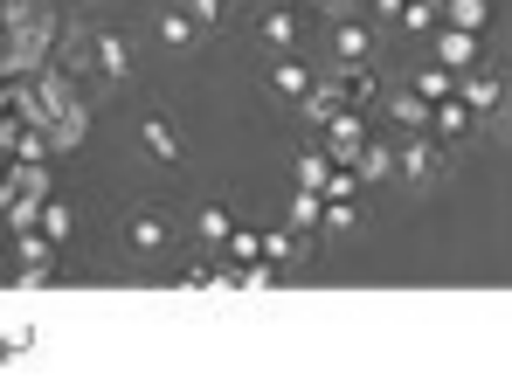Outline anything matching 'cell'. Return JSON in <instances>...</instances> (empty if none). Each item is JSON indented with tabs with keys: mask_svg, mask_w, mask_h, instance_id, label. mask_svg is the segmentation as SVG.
I'll list each match as a JSON object with an SVG mask.
<instances>
[{
	"mask_svg": "<svg viewBox=\"0 0 512 387\" xmlns=\"http://www.w3.org/2000/svg\"><path fill=\"white\" fill-rule=\"evenodd\" d=\"M250 35H256V49H263V56H298V42H305V21H298V7H263Z\"/></svg>",
	"mask_w": 512,
	"mask_h": 387,
	"instance_id": "obj_5",
	"label": "cell"
},
{
	"mask_svg": "<svg viewBox=\"0 0 512 387\" xmlns=\"http://www.w3.org/2000/svg\"><path fill=\"white\" fill-rule=\"evenodd\" d=\"M194 242H201V249H222V242H229V208L208 201V208L194 215Z\"/></svg>",
	"mask_w": 512,
	"mask_h": 387,
	"instance_id": "obj_14",
	"label": "cell"
},
{
	"mask_svg": "<svg viewBox=\"0 0 512 387\" xmlns=\"http://www.w3.org/2000/svg\"><path fill=\"white\" fill-rule=\"evenodd\" d=\"M97 70L118 83V90H125V83H139V56H132V42H125V35H111V28H97Z\"/></svg>",
	"mask_w": 512,
	"mask_h": 387,
	"instance_id": "obj_9",
	"label": "cell"
},
{
	"mask_svg": "<svg viewBox=\"0 0 512 387\" xmlns=\"http://www.w3.org/2000/svg\"><path fill=\"white\" fill-rule=\"evenodd\" d=\"M485 125H492V139H499V146L512 153V97L499 104V111H492V118H485Z\"/></svg>",
	"mask_w": 512,
	"mask_h": 387,
	"instance_id": "obj_16",
	"label": "cell"
},
{
	"mask_svg": "<svg viewBox=\"0 0 512 387\" xmlns=\"http://www.w3.org/2000/svg\"><path fill=\"white\" fill-rule=\"evenodd\" d=\"M381 56V35L367 21H340L333 28V63H374Z\"/></svg>",
	"mask_w": 512,
	"mask_h": 387,
	"instance_id": "obj_10",
	"label": "cell"
},
{
	"mask_svg": "<svg viewBox=\"0 0 512 387\" xmlns=\"http://www.w3.org/2000/svg\"><path fill=\"white\" fill-rule=\"evenodd\" d=\"M436 63H443L450 77H457V70H471V63H478V35H464V28H443V35H436Z\"/></svg>",
	"mask_w": 512,
	"mask_h": 387,
	"instance_id": "obj_11",
	"label": "cell"
},
{
	"mask_svg": "<svg viewBox=\"0 0 512 387\" xmlns=\"http://www.w3.org/2000/svg\"><path fill=\"white\" fill-rule=\"evenodd\" d=\"M180 7H187V14L201 21V35H229V21L243 14L236 0H180Z\"/></svg>",
	"mask_w": 512,
	"mask_h": 387,
	"instance_id": "obj_12",
	"label": "cell"
},
{
	"mask_svg": "<svg viewBox=\"0 0 512 387\" xmlns=\"http://www.w3.org/2000/svg\"><path fill=\"white\" fill-rule=\"evenodd\" d=\"M312 83H319V77H312L298 56H270V70H263V97L284 104V111H298V104L312 97Z\"/></svg>",
	"mask_w": 512,
	"mask_h": 387,
	"instance_id": "obj_6",
	"label": "cell"
},
{
	"mask_svg": "<svg viewBox=\"0 0 512 387\" xmlns=\"http://www.w3.org/2000/svg\"><path fill=\"white\" fill-rule=\"evenodd\" d=\"M409 90H416V97H423V104H443V97H450V90H457V77H450V70H443V63H423V70H416V77H409Z\"/></svg>",
	"mask_w": 512,
	"mask_h": 387,
	"instance_id": "obj_13",
	"label": "cell"
},
{
	"mask_svg": "<svg viewBox=\"0 0 512 387\" xmlns=\"http://www.w3.org/2000/svg\"><path fill=\"white\" fill-rule=\"evenodd\" d=\"M208 35H201V21L180 7V0H167V7H153V49H167V56H194Z\"/></svg>",
	"mask_w": 512,
	"mask_h": 387,
	"instance_id": "obj_4",
	"label": "cell"
},
{
	"mask_svg": "<svg viewBox=\"0 0 512 387\" xmlns=\"http://www.w3.org/2000/svg\"><path fill=\"white\" fill-rule=\"evenodd\" d=\"M457 97H464L478 118H492V111L506 104V77H499L492 63H471V70H457Z\"/></svg>",
	"mask_w": 512,
	"mask_h": 387,
	"instance_id": "obj_7",
	"label": "cell"
},
{
	"mask_svg": "<svg viewBox=\"0 0 512 387\" xmlns=\"http://www.w3.org/2000/svg\"><path fill=\"white\" fill-rule=\"evenodd\" d=\"M118 242H125V256H139V263H160V256H173L180 249V222H173L167 208H132L125 215V229H118Z\"/></svg>",
	"mask_w": 512,
	"mask_h": 387,
	"instance_id": "obj_1",
	"label": "cell"
},
{
	"mask_svg": "<svg viewBox=\"0 0 512 387\" xmlns=\"http://www.w3.org/2000/svg\"><path fill=\"white\" fill-rule=\"evenodd\" d=\"M395 173H402V187H409V194H429V187L450 173V146H443L436 132H416V139H402Z\"/></svg>",
	"mask_w": 512,
	"mask_h": 387,
	"instance_id": "obj_2",
	"label": "cell"
},
{
	"mask_svg": "<svg viewBox=\"0 0 512 387\" xmlns=\"http://www.w3.org/2000/svg\"><path fill=\"white\" fill-rule=\"evenodd\" d=\"M478 125H485V118H478V111H471V104H464L457 90H450L443 104H429V132H436L443 146H457V139H471Z\"/></svg>",
	"mask_w": 512,
	"mask_h": 387,
	"instance_id": "obj_8",
	"label": "cell"
},
{
	"mask_svg": "<svg viewBox=\"0 0 512 387\" xmlns=\"http://www.w3.org/2000/svg\"><path fill=\"white\" fill-rule=\"evenodd\" d=\"M326 229H333V235H353V229H360V201H353V194H340V201H333Z\"/></svg>",
	"mask_w": 512,
	"mask_h": 387,
	"instance_id": "obj_15",
	"label": "cell"
},
{
	"mask_svg": "<svg viewBox=\"0 0 512 387\" xmlns=\"http://www.w3.org/2000/svg\"><path fill=\"white\" fill-rule=\"evenodd\" d=\"M139 153L153 159V166H180L187 159V125L173 111H146L139 118Z\"/></svg>",
	"mask_w": 512,
	"mask_h": 387,
	"instance_id": "obj_3",
	"label": "cell"
}]
</instances>
